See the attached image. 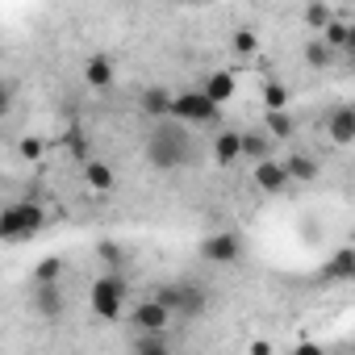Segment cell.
Here are the masks:
<instances>
[{"mask_svg": "<svg viewBox=\"0 0 355 355\" xmlns=\"http://www.w3.org/2000/svg\"><path fill=\"white\" fill-rule=\"evenodd\" d=\"M146 159H150V167H159V171H175V167H184V163L193 159V138L184 134L180 121H163V125H155L150 138H146Z\"/></svg>", "mask_w": 355, "mask_h": 355, "instance_id": "1", "label": "cell"}, {"mask_svg": "<svg viewBox=\"0 0 355 355\" xmlns=\"http://www.w3.org/2000/svg\"><path fill=\"white\" fill-rule=\"evenodd\" d=\"M42 226H46V214L38 201H13L0 214V239L5 243H26V239L42 234Z\"/></svg>", "mask_w": 355, "mask_h": 355, "instance_id": "2", "label": "cell"}, {"mask_svg": "<svg viewBox=\"0 0 355 355\" xmlns=\"http://www.w3.org/2000/svg\"><path fill=\"white\" fill-rule=\"evenodd\" d=\"M125 297H130L125 280H121L117 272H105V276H96V280H92V288H88V309H92L96 318L113 322V318H121Z\"/></svg>", "mask_w": 355, "mask_h": 355, "instance_id": "3", "label": "cell"}, {"mask_svg": "<svg viewBox=\"0 0 355 355\" xmlns=\"http://www.w3.org/2000/svg\"><path fill=\"white\" fill-rule=\"evenodd\" d=\"M171 121L180 125H209L218 121V105L201 92V88H189V92H175V105H171Z\"/></svg>", "mask_w": 355, "mask_h": 355, "instance_id": "4", "label": "cell"}, {"mask_svg": "<svg viewBox=\"0 0 355 355\" xmlns=\"http://www.w3.org/2000/svg\"><path fill=\"white\" fill-rule=\"evenodd\" d=\"M150 297L163 301L171 313H189V318H193V313H205V301H209L205 288H197V284H163V288H155Z\"/></svg>", "mask_w": 355, "mask_h": 355, "instance_id": "5", "label": "cell"}, {"mask_svg": "<svg viewBox=\"0 0 355 355\" xmlns=\"http://www.w3.org/2000/svg\"><path fill=\"white\" fill-rule=\"evenodd\" d=\"M167 322H171V309H167L163 301H155V297L138 301V305H134V313H130V326H134L138 334H163V330H167Z\"/></svg>", "mask_w": 355, "mask_h": 355, "instance_id": "6", "label": "cell"}, {"mask_svg": "<svg viewBox=\"0 0 355 355\" xmlns=\"http://www.w3.org/2000/svg\"><path fill=\"white\" fill-rule=\"evenodd\" d=\"M201 259H209V263H239L243 259V239L230 234V230H218V234H209L201 243Z\"/></svg>", "mask_w": 355, "mask_h": 355, "instance_id": "7", "label": "cell"}, {"mask_svg": "<svg viewBox=\"0 0 355 355\" xmlns=\"http://www.w3.org/2000/svg\"><path fill=\"white\" fill-rule=\"evenodd\" d=\"M326 134L334 146H351L355 142V105H334L326 117Z\"/></svg>", "mask_w": 355, "mask_h": 355, "instance_id": "8", "label": "cell"}, {"mask_svg": "<svg viewBox=\"0 0 355 355\" xmlns=\"http://www.w3.org/2000/svg\"><path fill=\"white\" fill-rule=\"evenodd\" d=\"M171 105H175V92H167V88H159V84L142 88V96H138V109H142L146 117H155L159 125L171 121Z\"/></svg>", "mask_w": 355, "mask_h": 355, "instance_id": "9", "label": "cell"}, {"mask_svg": "<svg viewBox=\"0 0 355 355\" xmlns=\"http://www.w3.org/2000/svg\"><path fill=\"white\" fill-rule=\"evenodd\" d=\"M201 92L222 109L226 101H234V92H239V80H234V71H226V67H218V71H209L205 80H201Z\"/></svg>", "mask_w": 355, "mask_h": 355, "instance_id": "10", "label": "cell"}, {"mask_svg": "<svg viewBox=\"0 0 355 355\" xmlns=\"http://www.w3.org/2000/svg\"><path fill=\"white\" fill-rule=\"evenodd\" d=\"M255 189H263V193H284L288 189V167L280 163V159H263V163H255Z\"/></svg>", "mask_w": 355, "mask_h": 355, "instance_id": "11", "label": "cell"}, {"mask_svg": "<svg viewBox=\"0 0 355 355\" xmlns=\"http://www.w3.org/2000/svg\"><path fill=\"white\" fill-rule=\"evenodd\" d=\"M239 159H247V155H243V134H239V130H222V134L214 138V163H218V167H234Z\"/></svg>", "mask_w": 355, "mask_h": 355, "instance_id": "12", "label": "cell"}, {"mask_svg": "<svg viewBox=\"0 0 355 355\" xmlns=\"http://www.w3.org/2000/svg\"><path fill=\"white\" fill-rule=\"evenodd\" d=\"M34 313L59 318V313H63V288H59V284H38V288H34Z\"/></svg>", "mask_w": 355, "mask_h": 355, "instance_id": "13", "label": "cell"}, {"mask_svg": "<svg viewBox=\"0 0 355 355\" xmlns=\"http://www.w3.org/2000/svg\"><path fill=\"white\" fill-rule=\"evenodd\" d=\"M326 276H330V280H355V243L338 247V251L326 259Z\"/></svg>", "mask_w": 355, "mask_h": 355, "instance_id": "14", "label": "cell"}, {"mask_svg": "<svg viewBox=\"0 0 355 355\" xmlns=\"http://www.w3.org/2000/svg\"><path fill=\"white\" fill-rule=\"evenodd\" d=\"M284 167H288V180H297V184L318 180V171H322L313 155H288V159H284Z\"/></svg>", "mask_w": 355, "mask_h": 355, "instance_id": "15", "label": "cell"}, {"mask_svg": "<svg viewBox=\"0 0 355 355\" xmlns=\"http://www.w3.org/2000/svg\"><path fill=\"white\" fill-rule=\"evenodd\" d=\"M84 184H88L92 193H109V189H113V167H109L105 159L84 163Z\"/></svg>", "mask_w": 355, "mask_h": 355, "instance_id": "16", "label": "cell"}, {"mask_svg": "<svg viewBox=\"0 0 355 355\" xmlns=\"http://www.w3.org/2000/svg\"><path fill=\"white\" fill-rule=\"evenodd\" d=\"M84 80H88L92 88H109V84H113V59H109V55H92V59L84 63Z\"/></svg>", "mask_w": 355, "mask_h": 355, "instance_id": "17", "label": "cell"}, {"mask_svg": "<svg viewBox=\"0 0 355 355\" xmlns=\"http://www.w3.org/2000/svg\"><path fill=\"white\" fill-rule=\"evenodd\" d=\"M288 84H280V80H268L263 84V113H288Z\"/></svg>", "mask_w": 355, "mask_h": 355, "instance_id": "18", "label": "cell"}, {"mask_svg": "<svg viewBox=\"0 0 355 355\" xmlns=\"http://www.w3.org/2000/svg\"><path fill=\"white\" fill-rule=\"evenodd\" d=\"M59 276H63V259L59 255H42L34 263V288L38 284H59Z\"/></svg>", "mask_w": 355, "mask_h": 355, "instance_id": "19", "label": "cell"}, {"mask_svg": "<svg viewBox=\"0 0 355 355\" xmlns=\"http://www.w3.org/2000/svg\"><path fill=\"white\" fill-rule=\"evenodd\" d=\"M301 21L309 26V30H318V38L334 26V9H326V5H309L305 13H301Z\"/></svg>", "mask_w": 355, "mask_h": 355, "instance_id": "20", "label": "cell"}, {"mask_svg": "<svg viewBox=\"0 0 355 355\" xmlns=\"http://www.w3.org/2000/svg\"><path fill=\"white\" fill-rule=\"evenodd\" d=\"M134 355H171V343L163 334H138L134 338Z\"/></svg>", "mask_w": 355, "mask_h": 355, "instance_id": "21", "label": "cell"}, {"mask_svg": "<svg viewBox=\"0 0 355 355\" xmlns=\"http://www.w3.org/2000/svg\"><path fill=\"white\" fill-rule=\"evenodd\" d=\"M322 42H326V46H330V51H347V42H351V26H347V21H338V17H334V26H330V30H326V34H322Z\"/></svg>", "mask_w": 355, "mask_h": 355, "instance_id": "22", "label": "cell"}, {"mask_svg": "<svg viewBox=\"0 0 355 355\" xmlns=\"http://www.w3.org/2000/svg\"><path fill=\"white\" fill-rule=\"evenodd\" d=\"M243 155L255 159V163H263L268 159V134H243Z\"/></svg>", "mask_w": 355, "mask_h": 355, "instance_id": "23", "label": "cell"}, {"mask_svg": "<svg viewBox=\"0 0 355 355\" xmlns=\"http://www.w3.org/2000/svg\"><path fill=\"white\" fill-rule=\"evenodd\" d=\"M293 130H297V125H293L288 113H268V134H272V138H293Z\"/></svg>", "mask_w": 355, "mask_h": 355, "instance_id": "24", "label": "cell"}, {"mask_svg": "<svg viewBox=\"0 0 355 355\" xmlns=\"http://www.w3.org/2000/svg\"><path fill=\"white\" fill-rule=\"evenodd\" d=\"M234 55H255L259 51V38H255V30H234Z\"/></svg>", "mask_w": 355, "mask_h": 355, "instance_id": "25", "label": "cell"}, {"mask_svg": "<svg viewBox=\"0 0 355 355\" xmlns=\"http://www.w3.org/2000/svg\"><path fill=\"white\" fill-rule=\"evenodd\" d=\"M17 150H21V159L38 163V159H42V150H46V142H42V138H21V142H17Z\"/></svg>", "mask_w": 355, "mask_h": 355, "instance_id": "26", "label": "cell"}, {"mask_svg": "<svg viewBox=\"0 0 355 355\" xmlns=\"http://www.w3.org/2000/svg\"><path fill=\"white\" fill-rule=\"evenodd\" d=\"M330 55H334V51H330V46H326V42H313V46H309V51H305V59H309V63H313V67H326V63H330Z\"/></svg>", "mask_w": 355, "mask_h": 355, "instance_id": "27", "label": "cell"}, {"mask_svg": "<svg viewBox=\"0 0 355 355\" xmlns=\"http://www.w3.org/2000/svg\"><path fill=\"white\" fill-rule=\"evenodd\" d=\"M96 255H101L109 268H117V263H121V247H117V243H101V247H96Z\"/></svg>", "mask_w": 355, "mask_h": 355, "instance_id": "28", "label": "cell"}, {"mask_svg": "<svg viewBox=\"0 0 355 355\" xmlns=\"http://www.w3.org/2000/svg\"><path fill=\"white\" fill-rule=\"evenodd\" d=\"M293 355H326V347H318L313 338H305V343H297V347H293Z\"/></svg>", "mask_w": 355, "mask_h": 355, "instance_id": "29", "label": "cell"}, {"mask_svg": "<svg viewBox=\"0 0 355 355\" xmlns=\"http://www.w3.org/2000/svg\"><path fill=\"white\" fill-rule=\"evenodd\" d=\"M247 355H272V343H268V338H255V343L247 347Z\"/></svg>", "mask_w": 355, "mask_h": 355, "instance_id": "30", "label": "cell"}, {"mask_svg": "<svg viewBox=\"0 0 355 355\" xmlns=\"http://www.w3.org/2000/svg\"><path fill=\"white\" fill-rule=\"evenodd\" d=\"M347 59L355 63V26H351V42H347Z\"/></svg>", "mask_w": 355, "mask_h": 355, "instance_id": "31", "label": "cell"}]
</instances>
